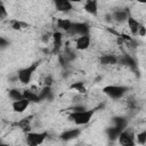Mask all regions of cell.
Returning a JSON list of instances; mask_svg holds the SVG:
<instances>
[{"label":"cell","instance_id":"6da1fadb","mask_svg":"<svg viewBox=\"0 0 146 146\" xmlns=\"http://www.w3.org/2000/svg\"><path fill=\"white\" fill-rule=\"evenodd\" d=\"M95 112H96L95 108H91V110L87 108L81 112H71L68 114L67 119H68V121L73 122L76 125H86L91 121Z\"/></svg>","mask_w":146,"mask_h":146},{"label":"cell","instance_id":"7a4b0ae2","mask_svg":"<svg viewBox=\"0 0 146 146\" xmlns=\"http://www.w3.org/2000/svg\"><path fill=\"white\" fill-rule=\"evenodd\" d=\"M39 65H40V60H36V62L32 63L31 65L21 68V70L16 73L17 80H18L22 84H29V83L31 82L32 78H33V74H34L35 71L38 70Z\"/></svg>","mask_w":146,"mask_h":146},{"label":"cell","instance_id":"3957f363","mask_svg":"<svg viewBox=\"0 0 146 146\" xmlns=\"http://www.w3.org/2000/svg\"><path fill=\"white\" fill-rule=\"evenodd\" d=\"M48 138L47 131H30L25 135V141L27 146H40Z\"/></svg>","mask_w":146,"mask_h":146},{"label":"cell","instance_id":"277c9868","mask_svg":"<svg viewBox=\"0 0 146 146\" xmlns=\"http://www.w3.org/2000/svg\"><path fill=\"white\" fill-rule=\"evenodd\" d=\"M128 91V88L124 86H117V84H108L103 88V92L110 97L111 99H121Z\"/></svg>","mask_w":146,"mask_h":146},{"label":"cell","instance_id":"5b68a950","mask_svg":"<svg viewBox=\"0 0 146 146\" xmlns=\"http://www.w3.org/2000/svg\"><path fill=\"white\" fill-rule=\"evenodd\" d=\"M117 141L121 146H135L136 145V138L135 133L130 129H124L121 131V133L117 137Z\"/></svg>","mask_w":146,"mask_h":146},{"label":"cell","instance_id":"8992f818","mask_svg":"<svg viewBox=\"0 0 146 146\" xmlns=\"http://www.w3.org/2000/svg\"><path fill=\"white\" fill-rule=\"evenodd\" d=\"M71 34H74V35H89L90 33V26L87 24V23H82V22H73L72 24V27L70 30Z\"/></svg>","mask_w":146,"mask_h":146},{"label":"cell","instance_id":"52a82bcc","mask_svg":"<svg viewBox=\"0 0 146 146\" xmlns=\"http://www.w3.org/2000/svg\"><path fill=\"white\" fill-rule=\"evenodd\" d=\"M91 43V36L89 35H80L75 39V49L76 50H87L90 47Z\"/></svg>","mask_w":146,"mask_h":146},{"label":"cell","instance_id":"ba28073f","mask_svg":"<svg viewBox=\"0 0 146 146\" xmlns=\"http://www.w3.org/2000/svg\"><path fill=\"white\" fill-rule=\"evenodd\" d=\"M54 5H55L56 10L63 14H67L73 10V3L68 0H56Z\"/></svg>","mask_w":146,"mask_h":146},{"label":"cell","instance_id":"9c48e42d","mask_svg":"<svg viewBox=\"0 0 146 146\" xmlns=\"http://www.w3.org/2000/svg\"><path fill=\"white\" fill-rule=\"evenodd\" d=\"M119 64H122V65H124V66H127V67H129L130 70H132V71H137V62H136V59L133 58V57H131L130 55H128V54H124V55H122V56H119Z\"/></svg>","mask_w":146,"mask_h":146},{"label":"cell","instance_id":"30bf717a","mask_svg":"<svg viewBox=\"0 0 146 146\" xmlns=\"http://www.w3.org/2000/svg\"><path fill=\"white\" fill-rule=\"evenodd\" d=\"M80 135H81V129L72 128V129H68V130H65L64 132H62L59 138L62 140H64V141H71L73 139H76Z\"/></svg>","mask_w":146,"mask_h":146},{"label":"cell","instance_id":"8fae6325","mask_svg":"<svg viewBox=\"0 0 146 146\" xmlns=\"http://www.w3.org/2000/svg\"><path fill=\"white\" fill-rule=\"evenodd\" d=\"M111 15H112V19H113L114 22L121 24V23L127 22L128 17L130 16V13H129L128 9H116V10H114Z\"/></svg>","mask_w":146,"mask_h":146},{"label":"cell","instance_id":"7c38bea8","mask_svg":"<svg viewBox=\"0 0 146 146\" xmlns=\"http://www.w3.org/2000/svg\"><path fill=\"white\" fill-rule=\"evenodd\" d=\"M125 23H127V25H128V29H129L131 35H133V36H136V35L138 34V31H139L140 26L143 25L137 18H135V17H132V16H129Z\"/></svg>","mask_w":146,"mask_h":146},{"label":"cell","instance_id":"4fadbf2b","mask_svg":"<svg viewBox=\"0 0 146 146\" xmlns=\"http://www.w3.org/2000/svg\"><path fill=\"white\" fill-rule=\"evenodd\" d=\"M51 39H52V51L58 52L63 48V33L59 31H55L51 34Z\"/></svg>","mask_w":146,"mask_h":146},{"label":"cell","instance_id":"5bb4252c","mask_svg":"<svg viewBox=\"0 0 146 146\" xmlns=\"http://www.w3.org/2000/svg\"><path fill=\"white\" fill-rule=\"evenodd\" d=\"M23 92V98L25 100H27L30 104H39L41 103V99H40V96L38 92L31 90V89H25L22 91Z\"/></svg>","mask_w":146,"mask_h":146},{"label":"cell","instance_id":"9a60e30c","mask_svg":"<svg viewBox=\"0 0 146 146\" xmlns=\"http://www.w3.org/2000/svg\"><path fill=\"white\" fill-rule=\"evenodd\" d=\"M83 9L91 16H98V1L96 0H87L83 3Z\"/></svg>","mask_w":146,"mask_h":146},{"label":"cell","instance_id":"2e32d148","mask_svg":"<svg viewBox=\"0 0 146 146\" xmlns=\"http://www.w3.org/2000/svg\"><path fill=\"white\" fill-rule=\"evenodd\" d=\"M30 105L31 104L27 100H25L24 98H22V99H18V100H14L11 103V110L15 113H23V112H25L27 110V107Z\"/></svg>","mask_w":146,"mask_h":146},{"label":"cell","instance_id":"e0dca14e","mask_svg":"<svg viewBox=\"0 0 146 146\" xmlns=\"http://www.w3.org/2000/svg\"><path fill=\"white\" fill-rule=\"evenodd\" d=\"M99 63L102 65H116L119 64V56L113 55V54H107V55H103L99 58Z\"/></svg>","mask_w":146,"mask_h":146},{"label":"cell","instance_id":"ac0fdd59","mask_svg":"<svg viewBox=\"0 0 146 146\" xmlns=\"http://www.w3.org/2000/svg\"><path fill=\"white\" fill-rule=\"evenodd\" d=\"M72 24H73V22L68 18H58L56 22V25H57L59 32H62V31L63 32H70Z\"/></svg>","mask_w":146,"mask_h":146},{"label":"cell","instance_id":"d6986e66","mask_svg":"<svg viewBox=\"0 0 146 146\" xmlns=\"http://www.w3.org/2000/svg\"><path fill=\"white\" fill-rule=\"evenodd\" d=\"M38 94H39V96H40L41 102H42V100H48V102H50V100H52V98H54V92H52L51 87H44V86H43V88H42Z\"/></svg>","mask_w":146,"mask_h":146},{"label":"cell","instance_id":"ffe728a7","mask_svg":"<svg viewBox=\"0 0 146 146\" xmlns=\"http://www.w3.org/2000/svg\"><path fill=\"white\" fill-rule=\"evenodd\" d=\"M70 89L71 90H74L75 92H78V94H80V95H84V94H87V87H86V84H84V82H82V81H75V82H73L71 86H70Z\"/></svg>","mask_w":146,"mask_h":146},{"label":"cell","instance_id":"44dd1931","mask_svg":"<svg viewBox=\"0 0 146 146\" xmlns=\"http://www.w3.org/2000/svg\"><path fill=\"white\" fill-rule=\"evenodd\" d=\"M113 124H114V127H116V128H119L120 130H124V129H127V127H128V120H127V117H123V116H115V117H113Z\"/></svg>","mask_w":146,"mask_h":146},{"label":"cell","instance_id":"7402d4cb","mask_svg":"<svg viewBox=\"0 0 146 146\" xmlns=\"http://www.w3.org/2000/svg\"><path fill=\"white\" fill-rule=\"evenodd\" d=\"M121 131H122V130H120V129L116 128V127H111V128H107V129L105 130V132H106V135H107V137H108V139H110L111 141L117 140V137H119V135L121 133Z\"/></svg>","mask_w":146,"mask_h":146},{"label":"cell","instance_id":"603a6c76","mask_svg":"<svg viewBox=\"0 0 146 146\" xmlns=\"http://www.w3.org/2000/svg\"><path fill=\"white\" fill-rule=\"evenodd\" d=\"M16 125H17L19 129H22L25 133H27V132H30V128H31V119H29V117L22 119L21 121H18V122L16 123Z\"/></svg>","mask_w":146,"mask_h":146},{"label":"cell","instance_id":"cb8c5ba5","mask_svg":"<svg viewBox=\"0 0 146 146\" xmlns=\"http://www.w3.org/2000/svg\"><path fill=\"white\" fill-rule=\"evenodd\" d=\"M8 97L14 102V100H18V99H22L23 98V92L22 90L19 89H16V88H13V89H9L8 90Z\"/></svg>","mask_w":146,"mask_h":146},{"label":"cell","instance_id":"d4e9b609","mask_svg":"<svg viewBox=\"0 0 146 146\" xmlns=\"http://www.w3.org/2000/svg\"><path fill=\"white\" fill-rule=\"evenodd\" d=\"M10 26H11V29L15 30V31H21V30L27 27L29 25H27L26 23L22 22V21H18V19H11V21H10Z\"/></svg>","mask_w":146,"mask_h":146},{"label":"cell","instance_id":"484cf974","mask_svg":"<svg viewBox=\"0 0 146 146\" xmlns=\"http://www.w3.org/2000/svg\"><path fill=\"white\" fill-rule=\"evenodd\" d=\"M136 138V143L139 144V145H145L146 144V130H143L140 132L137 133V136H135Z\"/></svg>","mask_w":146,"mask_h":146},{"label":"cell","instance_id":"4316f807","mask_svg":"<svg viewBox=\"0 0 146 146\" xmlns=\"http://www.w3.org/2000/svg\"><path fill=\"white\" fill-rule=\"evenodd\" d=\"M7 16H8L7 8H6V6H5L2 2H0V19L7 18Z\"/></svg>","mask_w":146,"mask_h":146},{"label":"cell","instance_id":"83f0119b","mask_svg":"<svg viewBox=\"0 0 146 146\" xmlns=\"http://www.w3.org/2000/svg\"><path fill=\"white\" fill-rule=\"evenodd\" d=\"M9 44H10V42H9V41H8L6 38L0 36V50L7 49V48L9 47Z\"/></svg>","mask_w":146,"mask_h":146},{"label":"cell","instance_id":"f1b7e54d","mask_svg":"<svg viewBox=\"0 0 146 146\" xmlns=\"http://www.w3.org/2000/svg\"><path fill=\"white\" fill-rule=\"evenodd\" d=\"M127 105H128V107H129V108L135 110V108L137 107V100H136L133 97H129V98H128V100H127Z\"/></svg>","mask_w":146,"mask_h":146},{"label":"cell","instance_id":"f546056e","mask_svg":"<svg viewBox=\"0 0 146 146\" xmlns=\"http://www.w3.org/2000/svg\"><path fill=\"white\" fill-rule=\"evenodd\" d=\"M70 110H71V112H81V111L87 110V107H86L84 105H82V104H75V105H73Z\"/></svg>","mask_w":146,"mask_h":146},{"label":"cell","instance_id":"4dcf8cb0","mask_svg":"<svg viewBox=\"0 0 146 146\" xmlns=\"http://www.w3.org/2000/svg\"><path fill=\"white\" fill-rule=\"evenodd\" d=\"M52 82H54V79H52L51 75H47V76L44 78V80H43L44 87H51V86H52Z\"/></svg>","mask_w":146,"mask_h":146},{"label":"cell","instance_id":"1f68e13d","mask_svg":"<svg viewBox=\"0 0 146 146\" xmlns=\"http://www.w3.org/2000/svg\"><path fill=\"white\" fill-rule=\"evenodd\" d=\"M51 34H52V33H51ZM51 34H50V33H46V34H43L42 38H41L42 42H43V43H48L49 40H50V38H51Z\"/></svg>","mask_w":146,"mask_h":146},{"label":"cell","instance_id":"d6a6232c","mask_svg":"<svg viewBox=\"0 0 146 146\" xmlns=\"http://www.w3.org/2000/svg\"><path fill=\"white\" fill-rule=\"evenodd\" d=\"M137 35H139V36H145V35H146V27H145V25H144V24L140 26V29H139V31H138V34H137Z\"/></svg>","mask_w":146,"mask_h":146},{"label":"cell","instance_id":"836d02e7","mask_svg":"<svg viewBox=\"0 0 146 146\" xmlns=\"http://www.w3.org/2000/svg\"><path fill=\"white\" fill-rule=\"evenodd\" d=\"M105 17H106V22H112V21H113V19H112V15H111V14H107Z\"/></svg>","mask_w":146,"mask_h":146},{"label":"cell","instance_id":"e575fe53","mask_svg":"<svg viewBox=\"0 0 146 146\" xmlns=\"http://www.w3.org/2000/svg\"><path fill=\"white\" fill-rule=\"evenodd\" d=\"M0 146H9L8 144H6V143H2V141H0Z\"/></svg>","mask_w":146,"mask_h":146},{"label":"cell","instance_id":"d590c367","mask_svg":"<svg viewBox=\"0 0 146 146\" xmlns=\"http://www.w3.org/2000/svg\"><path fill=\"white\" fill-rule=\"evenodd\" d=\"M0 21H1V19H0Z\"/></svg>","mask_w":146,"mask_h":146}]
</instances>
